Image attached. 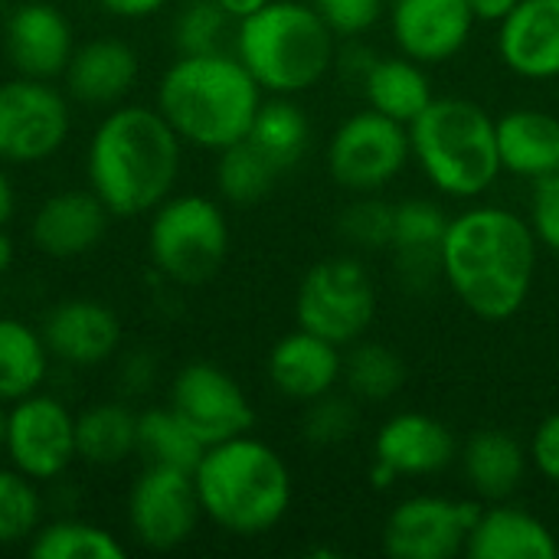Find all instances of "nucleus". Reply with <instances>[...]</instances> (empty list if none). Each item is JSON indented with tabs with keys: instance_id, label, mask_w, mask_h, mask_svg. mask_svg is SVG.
<instances>
[{
	"instance_id": "obj_1",
	"label": "nucleus",
	"mask_w": 559,
	"mask_h": 559,
	"mask_svg": "<svg viewBox=\"0 0 559 559\" xmlns=\"http://www.w3.org/2000/svg\"><path fill=\"white\" fill-rule=\"evenodd\" d=\"M540 242L527 216L475 203L449 219L442 239V282L481 321L514 318L537 282Z\"/></svg>"
},
{
	"instance_id": "obj_2",
	"label": "nucleus",
	"mask_w": 559,
	"mask_h": 559,
	"mask_svg": "<svg viewBox=\"0 0 559 559\" xmlns=\"http://www.w3.org/2000/svg\"><path fill=\"white\" fill-rule=\"evenodd\" d=\"M183 141L157 105L105 108L85 144V187L115 219L151 216L180 183Z\"/></svg>"
},
{
	"instance_id": "obj_3",
	"label": "nucleus",
	"mask_w": 559,
	"mask_h": 559,
	"mask_svg": "<svg viewBox=\"0 0 559 559\" xmlns=\"http://www.w3.org/2000/svg\"><path fill=\"white\" fill-rule=\"evenodd\" d=\"M265 92L233 49L177 56L160 82L154 105L187 147L219 154L246 141Z\"/></svg>"
},
{
	"instance_id": "obj_4",
	"label": "nucleus",
	"mask_w": 559,
	"mask_h": 559,
	"mask_svg": "<svg viewBox=\"0 0 559 559\" xmlns=\"http://www.w3.org/2000/svg\"><path fill=\"white\" fill-rule=\"evenodd\" d=\"M203 518L233 537L275 531L292 508V472L275 445L252 432L206 445L193 468Z\"/></svg>"
},
{
	"instance_id": "obj_5",
	"label": "nucleus",
	"mask_w": 559,
	"mask_h": 559,
	"mask_svg": "<svg viewBox=\"0 0 559 559\" xmlns=\"http://www.w3.org/2000/svg\"><path fill=\"white\" fill-rule=\"evenodd\" d=\"M233 52L265 95H305L334 72L337 33L311 0H272L233 29Z\"/></svg>"
},
{
	"instance_id": "obj_6",
	"label": "nucleus",
	"mask_w": 559,
	"mask_h": 559,
	"mask_svg": "<svg viewBox=\"0 0 559 559\" xmlns=\"http://www.w3.org/2000/svg\"><path fill=\"white\" fill-rule=\"evenodd\" d=\"M413 160L449 200H478L504 174L495 115L459 95H436L409 124Z\"/></svg>"
},
{
	"instance_id": "obj_7",
	"label": "nucleus",
	"mask_w": 559,
	"mask_h": 559,
	"mask_svg": "<svg viewBox=\"0 0 559 559\" xmlns=\"http://www.w3.org/2000/svg\"><path fill=\"white\" fill-rule=\"evenodd\" d=\"M233 233L219 200L206 193H170L147 216V255L174 285H206L229 259Z\"/></svg>"
},
{
	"instance_id": "obj_8",
	"label": "nucleus",
	"mask_w": 559,
	"mask_h": 559,
	"mask_svg": "<svg viewBox=\"0 0 559 559\" xmlns=\"http://www.w3.org/2000/svg\"><path fill=\"white\" fill-rule=\"evenodd\" d=\"M380 295L373 272L357 255H331L314 262L295 292V324L350 347L377 321Z\"/></svg>"
},
{
	"instance_id": "obj_9",
	"label": "nucleus",
	"mask_w": 559,
	"mask_h": 559,
	"mask_svg": "<svg viewBox=\"0 0 559 559\" xmlns=\"http://www.w3.org/2000/svg\"><path fill=\"white\" fill-rule=\"evenodd\" d=\"M72 134V98L46 79L0 82V164L33 167L52 160Z\"/></svg>"
},
{
	"instance_id": "obj_10",
	"label": "nucleus",
	"mask_w": 559,
	"mask_h": 559,
	"mask_svg": "<svg viewBox=\"0 0 559 559\" xmlns=\"http://www.w3.org/2000/svg\"><path fill=\"white\" fill-rule=\"evenodd\" d=\"M409 160V128L373 108L347 115L328 141V174L350 197L386 190Z\"/></svg>"
},
{
	"instance_id": "obj_11",
	"label": "nucleus",
	"mask_w": 559,
	"mask_h": 559,
	"mask_svg": "<svg viewBox=\"0 0 559 559\" xmlns=\"http://www.w3.org/2000/svg\"><path fill=\"white\" fill-rule=\"evenodd\" d=\"M3 455L7 465H13L39 485L59 481L79 462L75 413L69 409V403L43 390L10 403Z\"/></svg>"
},
{
	"instance_id": "obj_12",
	"label": "nucleus",
	"mask_w": 559,
	"mask_h": 559,
	"mask_svg": "<svg viewBox=\"0 0 559 559\" xmlns=\"http://www.w3.org/2000/svg\"><path fill=\"white\" fill-rule=\"evenodd\" d=\"M124 514L134 544H141L144 550L170 554L183 547L203 521L193 472L144 465L141 475L131 481Z\"/></svg>"
},
{
	"instance_id": "obj_13",
	"label": "nucleus",
	"mask_w": 559,
	"mask_h": 559,
	"mask_svg": "<svg viewBox=\"0 0 559 559\" xmlns=\"http://www.w3.org/2000/svg\"><path fill=\"white\" fill-rule=\"evenodd\" d=\"M481 501L445 495H409L383 524V554L393 559H455L465 554Z\"/></svg>"
},
{
	"instance_id": "obj_14",
	"label": "nucleus",
	"mask_w": 559,
	"mask_h": 559,
	"mask_svg": "<svg viewBox=\"0 0 559 559\" xmlns=\"http://www.w3.org/2000/svg\"><path fill=\"white\" fill-rule=\"evenodd\" d=\"M167 406L203 439V445L246 436L255 426V406L242 383L210 360H193L174 373Z\"/></svg>"
},
{
	"instance_id": "obj_15",
	"label": "nucleus",
	"mask_w": 559,
	"mask_h": 559,
	"mask_svg": "<svg viewBox=\"0 0 559 559\" xmlns=\"http://www.w3.org/2000/svg\"><path fill=\"white\" fill-rule=\"evenodd\" d=\"M455 432L429 413H396L373 436V485L386 488L400 478L442 475L459 462Z\"/></svg>"
},
{
	"instance_id": "obj_16",
	"label": "nucleus",
	"mask_w": 559,
	"mask_h": 559,
	"mask_svg": "<svg viewBox=\"0 0 559 559\" xmlns=\"http://www.w3.org/2000/svg\"><path fill=\"white\" fill-rule=\"evenodd\" d=\"M386 20L396 49L423 66L455 59L478 26L468 0H390Z\"/></svg>"
},
{
	"instance_id": "obj_17",
	"label": "nucleus",
	"mask_w": 559,
	"mask_h": 559,
	"mask_svg": "<svg viewBox=\"0 0 559 559\" xmlns=\"http://www.w3.org/2000/svg\"><path fill=\"white\" fill-rule=\"evenodd\" d=\"M79 39L72 20L49 0H23L3 23V49L16 75L62 79Z\"/></svg>"
},
{
	"instance_id": "obj_18",
	"label": "nucleus",
	"mask_w": 559,
	"mask_h": 559,
	"mask_svg": "<svg viewBox=\"0 0 559 559\" xmlns=\"http://www.w3.org/2000/svg\"><path fill=\"white\" fill-rule=\"evenodd\" d=\"M39 334L56 364L92 370L118 357L124 328L121 318L92 298H66L52 305L39 324Z\"/></svg>"
},
{
	"instance_id": "obj_19",
	"label": "nucleus",
	"mask_w": 559,
	"mask_h": 559,
	"mask_svg": "<svg viewBox=\"0 0 559 559\" xmlns=\"http://www.w3.org/2000/svg\"><path fill=\"white\" fill-rule=\"evenodd\" d=\"M449 213L426 197H406L393 203V272L406 292H429L442 282V239Z\"/></svg>"
},
{
	"instance_id": "obj_20",
	"label": "nucleus",
	"mask_w": 559,
	"mask_h": 559,
	"mask_svg": "<svg viewBox=\"0 0 559 559\" xmlns=\"http://www.w3.org/2000/svg\"><path fill=\"white\" fill-rule=\"evenodd\" d=\"M138 79H141L138 49L118 36H95L75 46L62 72V88L75 105L115 108L128 102Z\"/></svg>"
},
{
	"instance_id": "obj_21",
	"label": "nucleus",
	"mask_w": 559,
	"mask_h": 559,
	"mask_svg": "<svg viewBox=\"0 0 559 559\" xmlns=\"http://www.w3.org/2000/svg\"><path fill=\"white\" fill-rule=\"evenodd\" d=\"M115 216L85 190H59L46 197L29 219V242L49 259H82L102 246Z\"/></svg>"
},
{
	"instance_id": "obj_22",
	"label": "nucleus",
	"mask_w": 559,
	"mask_h": 559,
	"mask_svg": "<svg viewBox=\"0 0 559 559\" xmlns=\"http://www.w3.org/2000/svg\"><path fill=\"white\" fill-rule=\"evenodd\" d=\"M341 370H344V347L305 328H295L292 334L278 337L265 364V373L275 393L301 406L337 390Z\"/></svg>"
},
{
	"instance_id": "obj_23",
	"label": "nucleus",
	"mask_w": 559,
	"mask_h": 559,
	"mask_svg": "<svg viewBox=\"0 0 559 559\" xmlns=\"http://www.w3.org/2000/svg\"><path fill=\"white\" fill-rule=\"evenodd\" d=\"M498 56L527 82H557L559 0H521L498 23Z\"/></svg>"
},
{
	"instance_id": "obj_24",
	"label": "nucleus",
	"mask_w": 559,
	"mask_h": 559,
	"mask_svg": "<svg viewBox=\"0 0 559 559\" xmlns=\"http://www.w3.org/2000/svg\"><path fill=\"white\" fill-rule=\"evenodd\" d=\"M465 557L472 559H557L559 557V537L547 521H540L537 514L511 504V501H498V504H485L468 544H465Z\"/></svg>"
},
{
	"instance_id": "obj_25",
	"label": "nucleus",
	"mask_w": 559,
	"mask_h": 559,
	"mask_svg": "<svg viewBox=\"0 0 559 559\" xmlns=\"http://www.w3.org/2000/svg\"><path fill=\"white\" fill-rule=\"evenodd\" d=\"M498 124L501 170L521 180H544L559 170V115L547 108H511Z\"/></svg>"
},
{
	"instance_id": "obj_26",
	"label": "nucleus",
	"mask_w": 559,
	"mask_h": 559,
	"mask_svg": "<svg viewBox=\"0 0 559 559\" xmlns=\"http://www.w3.org/2000/svg\"><path fill=\"white\" fill-rule=\"evenodd\" d=\"M459 465L472 495L481 504H498L521 491L531 455L514 436L501 429H481L459 449Z\"/></svg>"
},
{
	"instance_id": "obj_27",
	"label": "nucleus",
	"mask_w": 559,
	"mask_h": 559,
	"mask_svg": "<svg viewBox=\"0 0 559 559\" xmlns=\"http://www.w3.org/2000/svg\"><path fill=\"white\" fill-rule=\"evenodd\" d=\"M367 108L400 121V124H413L429 102L436 98L432 88V75L429 66L396 52V56H377V62L370 66V72L360 82Z\"/></svg>"
},
{
	"instance_id": "obj_28",
	"label": "nucleus",
	"mask_w": 559,
	"mask_h": 559,
	"mask_svg": "<svg viewBox=\"0 0 559 559\" xmlns=\"http://www.w3.org/2000/svg\"><path fill=\"white\" fill-rule=\"evenodd\" d=\"M79 462L92 468H118L138 455V413L128 400L95 403L75 413Z\"/></svg>"
},
{
	"instance_id": "obj_29",
	"label": "nucleus",
	"mask_w": 559,
	"mask_h": 559,
	"mask_svg": "<svg viewBox=\"0 0 559 559\" xmlns=\"http://www.w3.org/2000/svg\"><path fill=\"white\" fill-rule=\"evenodd\" d=\"M52 367V354L39 328L0 314V403L10 406L36 390H43Z\"/></svg>"
},
{
	"instance_id": "obj_30",
	"label": "nucleus",
	"mask_w": 559,
	"mask_h": 559,
	"mask_svg": "<svg viewBox=\"0 0 559 559\" xmlns=\"http://www.w3.org/2000/svg\"><path fill=\"white\" fill-rule=\"evenodd\" d=\"M246 141H252L275 164L278 174H288L292 167L305 160L311 147L308 111L292 95H269L262 98Z\"/></svg>"
},
{
	"instance_id": "obj_31",
	"label": "nucleus",
	"mask_w": 559,
	"mask_h": 559,
	"mask_svg": "<svg viewBox=\"0 0 559 559\" xmlns=\"http://www.w3.org/2000/svg\"><path fill=\"white\" fill-rule=\"evenodd\" d=\"M344 350L347 354H344L341 383L360 406L364 403H390L403 393L406 364L393 347L360 337Z\"/></svg>"
},
{
	"instance_id": "obj_32",
	"label": "nucleus",
	"mask_w": 559,
	"mask_h": 559,
	"mask_svg": "<svg viewBox=\"0 0 559 559\" xmlns=\"http://www.w3.org/2000/svg\"><path fill=\"white\" fill-rule=\"evenodd\" d=\"M203 452V439L170 406H151L138 413V455L144 459V465L193 472Z\"/></svg>"
},
{
	"instance_id": "obj_33",
	"label": "nucleus",
	"mask_w": 559,
	"mask_h": 559,
	"mask_svg": "<svg viewBox=\"0 0 559 559\" xmlns=\"http://www.w3.org/2000/svg\"><path fill=\"white\" fill-rule=\"evenodd\" d=\"M26 554L33 559H124L128 547L102 524L82 518L43 521L29 537Z\"/></svg>"
},
{
	"instance_id": "obj_34",
	"label": "nucleus",
	"mask_w": 559,
	"mask_h": 559,
	"mask_svg": "<svg viewBox=\"0 0 559 559\" xmlns=\"http://www.w3.org/2000/svg\"><path fill=\"white\" fill-rule=\"evenodd\" d=\"M278 177L282 174L275 170V164L252 141L229 144L216 154V193L233 206L262 203Z\"/></svg>"
},
{
	"instance_id": "obj_35",
	"label": "nucleus",
	"mask_w": 559,
	"mask_h": 559,
	"mask_svg": "<svg viewBox=\"0 0 559 559\" xmlns=\"http://www.w3.org/2000/svg\"><path fill=\"white\" fill-rule=\"evenodd\" d=\"M46 514L39 481L26 478L13 465L0 468V547L29 544Z\"/></svg>"
},
{
	"instance_id": "obj_36",
	"label": "nucleus",
	"mask_w": 559,
	"mask_h": 559,
	"mask_svg": "<svg viewBox=\"0 0 559 559\" xmlns=\"http://www.w3.org/2000/svg\"><path fill=\"white\" fill-rule=\"evenodd\" d=\"M236 20L216 3V0H183L170 23V39L177 56H197V52H216L226 49V39L233 36Z\"/></svg>"
},
{
	"instance_id": "obj_37",
	"label": "nucleus",
	"mask_w": 559,
	"mask_h": 559,
	"mask_svg": "<svg viewBox=\"0 0 559 559\" xmlns=\"http://www.w3.org/2000/svg\"><path fill=\"white\" fill-rule=\"evenodd\" d=\"M337 236L357 252H390L393 203L377 193H354V200L337 213Z\"/></svg>"
},
{
	"instance_id": "obj_38",
	"label": "nucleus",
	"mask_w": 559,
	"mask_h": 559,
	"mask_svg": "<svg viewBox=\"0 0 559 559\" xmlns=\"http://www.w3.org/2000/svg\"><path fill=\"white\" fill-rule=\"evenodd\" d=\"M360 429V403L344 390H331L311 403H305L301 413V436L314 449H334L354 439Z\"/></svg>"
},
{
	"instance_id": "obj_39",
	"label": "nucleus",
	"mask_w": 559,
	"mask_h": 559,
	"mask_svg": "<svg viewBox=\"0 0 559 559\" xmlns=\"http://www.w3.org/2000/svg\"><path fill=\"white\" fill-rule=\"evenodd\" d=\"M311 7L324 16V23L337 33V39L364 36L386 16V0H311Z\"/></svg>"
},
{
	"instance_id": "obj_40",
	"label": "nucleus",
	"mask_w": 559,
	"mask_h": 559,
	"mask_svg": "<svg viewBox=\"0 0 559 559\" xmlns=\"http://www.w3.org/2000/svg\"><path fill=\"white\" fill-rule=\"evenodd\" d=\"M527 223H531L537 242L559 255V170L544 180H534Z\"/></svg>"
},
{
	"instance_id": "obj_41",
	"label": "nucleus",
	"mask_w": 559,
	"mask_h": 559,
	"mask_svg": "<svg viewBox=\"0 0 559 559\" xmlns=\"http://www.w3.org/2000/svg\"><path fill=\"white\" fill-rule=\"evenodd\" d=\"M157 383V357L151 350H131L121 357L118 364V390L121 400H141L151 393V386Z\"/></svg>"
},
{
	"instance_id": "obj_42",
	"label": "nucleus",
	"mask_w": 559,
	"mask_h": 559,
	"mask_svg": "<svg viewBox=\"0 0 559 559\" xmlns=\"http://www.w3.org/2000/svg\"><path fill=\"white\" fill-rule=\"evenodd\" d=\"M531 465L537 468L540 478H547L550 485H559V409L550 413L531 436L527 445Z\"/></svg>"
},
{
	"instance_id": "obj_43",
	"label": "nucleus",
	"mask_w": 559,
	"mask_h": 559,
	"mask_svg": "<svg viewBox=\"0 0 559 559\" xmlns=\"http://www.w3.org/2000/svg\"><path fill=\"white\" fill-rule=\"evenodd\" d=\"M377 62V52L367 46V43H360V36H350V39H337V56H334V69L344 75V79H350V82H364V75L370 72V66Z\"/></svg>"
},
{
	"instance_id": "obj_44",
	"label": "nucleus",
	"mask_w": 559,
	"mask_h": 559,
	"mask_svg": "<svg viewBox=\"0 0 559 559\" xmlns=\"http://www.w3.org/2000/svg\"><path fill=\"white\" fill-rule=\"evenodd\" d=\"M108 16H118V20H147V16H157L170 0H95Z\"/></svg>"
},
{
	"instance_id": "obj_45",
	"label": "nucleus",
	"mask_w": 559,
	"mask_h": 559,
	"mask_svg": "<svg viewBox=\"0 0 559 559\" xmlns=\"http://www.w3.org/2000/svg\"><path fill=\"white\" fill-rule=\"evenodd\" d=\"M518 3H521V0H468L475 20H478V23H491V26H498L501 20H508L511 10H514Z\"/></svg>"
},
{
	"instance_id": "obj_46",
	"label": "nucleus",
	"mask_w": 559,
	"mask_h": 559,
	"mask_svg": "<svg viewBox=\"0 0 559 559\" xmlns=\"http://www.w3.org/2000/svg\"><path fill=\"white\" fill-rule=\"evenodd\" d=\"M16 213V190H13V180L7 177L3 164H0V226H7Z\"/></svg>"
},
{
	"instance_id": "obj_47",
	"label": "nucleus",
	"mask_w": 559,
	"mask_h": 559,
	"mask_svg": "<svg viewBox=\"0 0 559 559\" xmlns=\"http://www.w3.org/2000/svg\"><path fill=\"white\" fill-rule=\"evenodd\" d=\"M216 3H219V7L236 20V23H239V20L252 16L255 10H262V7H265V3H272V0H216Z\"/></svg>"
},
{
	"instance_id": "obj_48",
	"label": "nucleus",
	"mask_w": 559,
	"mask_h": 559,
	"mask_svg": "<svg viewBox=\"0 0 559 559\" xmlns=\"http://www.w3.org/2000/svg\"><path fill=\"white\" fill-rule=\"evenodd\" d=\"M13 259H16V249H13V239H10V233H7V226H0V275H7V272H10V265H13Z\"/></svg>"
},
{
	"instance_id": "obj_49",
	"label": "nucleus",
	"mask_w": 559,
	"mask_h": 559,
	"mask_svg": "<svg viewBox=\"0 0 559 559\" xmlns=\"http://www.w3.org/2000/svg\"><path fill=\"white\" fill-rule=\"evenodd\" d=\"M3 429H7V406L0 403V455H3Z\"/></svg>"
}]
</instances>
